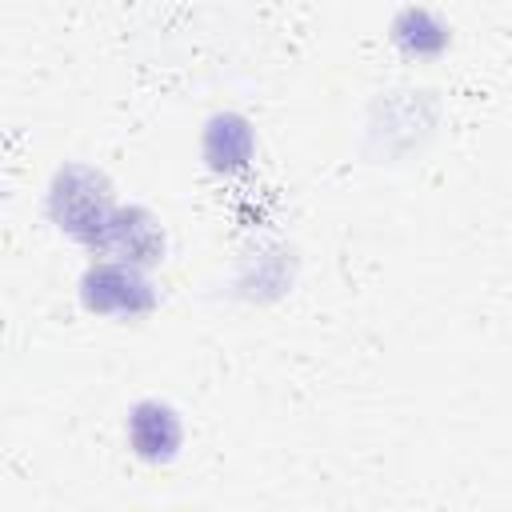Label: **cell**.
<instances>
[{
    "mask_svg": "<svg viewBox=\"0 0 512 512\" xmlns=\"http://www.w3.org/2000/svg\"><path fill=\"white\" fill-rule=\"evenodd\" d=\"M204 156L212 168H240L252 156V132L240 116H216L204 132Z\"/></svg>",
    "mask_w": 512,
    "mask_h": 512,
    "instance_id": "cell-4",
    "label": "cell"
},
{
    "mask_svg": "<svg viewBox=\"0 0 512 512\" xmlns=\"http://www.w3.org/2000/svg\"><path fill=\"white\" fill-rule=\"evenodd\" d=\"M180 416L160 400H140L128 412V444L148 464H168L180 452Z\"/></svg>",
    "mask_w": 512,
    "mask_h": 512,
    "instance_id": "cell-2",
    "label": "cell"
},
{
    "mask_svg": "<svg viewBox=\"0 0 512 512\" xmlns=\"http://www.w3.org/2000/svg\"><path fill=\"white\" fill-rule=\"evenodd\" d=\"M128 220H132V212L128 216H112L108 228H104V236L96 244L108 248V252H116L124 264H152V260H160L164 240H160L152 216L144 224H128Z\"/></svg>",
    "mask_w": 512,
    "mask_h": 512,
    "instance_id": "cell-3",
    "label": "cell"
},
{
    "mask_svg": "<svg viewBox=\"0 0 512 512\" xmlns=\"http://www.w3.org/2000/svg\"><path fill=\"white\" fill-rule=\"evenodd\" d=\"M80 296L92 312H148L152 292L128 264H96L80 280Z\"/></svg>",
    "mask_w": 512,
    "mask_h": 512,
    "instance_id": "cell-1",
    "label": "cell"
},
{
    "mask_svg": "<svg viewBox=\"0 0 512 512\" xmlns=\"http://www.w3.org/2000/svg\"><path fill=\"white\" fill-rule=\"evenodd\" d=\"M396 44L412 56H436L448 44V28L424 8H404L396 16Z\"/></svg>",
    "mask_w": 512,
    "mask_h": 512,
    "instance_id": "cell-5",
    "label": "cell"
}]
</instances>
